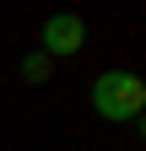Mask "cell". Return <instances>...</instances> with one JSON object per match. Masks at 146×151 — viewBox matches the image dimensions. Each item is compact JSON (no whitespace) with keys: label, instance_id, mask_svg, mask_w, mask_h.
Masks as SVG:
<instances>
[{"label":"cell","instance_id":"1","mask_svg":"<svg viewBox=\"0 0 146 151\" xmlns=\"http://www.w3.org/2000/svg\"><path fill=\"white\" fill-rule=\"evenodd\" d=\"M92 108L103 113V119H114V124H130L146 108V81L135 70H103L92 81Z\"/></svg>","mask_w":146,"mask_h":151},{"label":"cell","instance_id":"2","mask_svg":"<svg viewBox=\"0 0 146 151\" xmlns=\"http://www.w3.org/2000/svg\"><path fill=\"white\" fill-rule=\"evenodd\" d=\"M81 38H87V27H81V16H70V11H60V16H49V22H43V32H38V43H43V54H49V60H65V54H81Z\"/></svg>","mask_w":146,"mask_h":151},{"label":"cell","instance_id":"3","mask_svg":"<svg viewBox=\"0 0 146 151\" xmlns=\"http://www.w3.org/2000/svg\"><path fill=\"white\" fill-rule=\"evenodd\" d=\"M16 76H22V81H43V76H49V54L43 49L22 54V60H16Z\"/></svg>","mask_w":146,"mask_h":151}]
</instances>
